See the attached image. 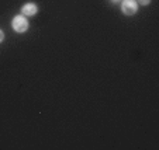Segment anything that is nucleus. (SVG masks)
Returning <instances> with one entry per match:
<instances>
[{
  "label": "nucleus",
  "mask_w": 159,
  "mask_h": 150,
  "mask_svg": "<svg viewBox=\"0 0 159 150\" xmlns=\"http://www.w3.org/2000/svg\"><path fill=\"white\" fill-rule=\"evenodd\" d=\"M11 27L13 30L16 31L17 34H23L28 30L30 27V23H28L27 17L24 14H17L13 17V21H11Z\"/></svg>",
  "instance_id": "obj_1"
},
{
  "label": "nucleus",
  "mask_w": 159,
  "mask_h": 150,
  "mask_svg": "<svg viewBox=\"0 0 159 150\" xmlns=\"http://www.w3.org/2000/svg\"><path fill=\"white\" fill-rule=\"evenodd\" d=\"M121 11L125 15H134L138 11L137 0H121Z\"/></svg>",
  "instance_id": "obj_2"
},
{
  "label": "nucleus",
  "mask_w": 159,
  "mask_h": 150,
  "mask_svg": "<svg viewBox=\"0 0 159 150\" xmlns=\"http://www.w3.org/2000/svg\"><path fill=\"white\" fill-rule=\"evenodd\" d=\"M38 13V6L35 3H25L24 6L21 7V14H24L25 17H31V15H35Z\"/></svg>",
  "instance_id": "obj_3"
},
{
  "label": "nucleus",
  "mask_w": 159,
  "mask_h": 150,
  "mask_svg": "<svg viewBox=\"0 0 159 150\" xmlns=\"http://www.w3.org/2000/svg\"><path fill=\"white\" fill-rule=\"evenodd\" d=\"M137 3L141 4V6H148L151 3V0H137Z\"/></svg>",
  "instance_id": "obj_4"
},
{
  "label": "nucleus",
  "mask_w": 159,
  "mask_h": 150,
  "mask_svg": "<svg viewBox=\"0 0 159 150\" xmlns=\"http://www.w3.org/2000/svg\"><path fill=\"white\" fill-rule=\"evenodd\" d=\"M4 41V32L2 30H0V44H2V42Z\"/></svg>",
  "instance_id": "obj_5"
},
{
  "label": "nucleus",
  "mask_w": 159,
  "mask_h": 150,
  "mask_svg": "<svg viewBox=\"0 0 159 150\" xmlns=\"http://www.w3.org/2000/svg\"><path fill=\"white\" fill-rule=\"evenodd\" d=\"M110 2H111V3H120V2H121V0H110Z\"/></svg>",
  "instance_id": "obj_6"
}]
</instances>
